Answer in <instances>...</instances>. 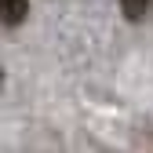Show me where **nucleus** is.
I'll return each instance as SVG.
<instances>
[{"label":"nucleus","mask_w":153,"mask_h":153,"mask_svg":"<svg viewBox=\"0 0 153 153\" xmlns=\"http://www.w3.org/2000/svg\"><path fill=\"white\" fill-rule=\"evenodd\" d=\"M26 11H29L26 0H4V26H18L26 18Z\"/></svg>","instance_id":"nucleus-1"},{"label":"nucleus","mask_w":153,"mask_h":153,"mask_svg":"<svg viewBox=\"0 0 153 153\" xmlns=\"http://www.w3.org/2000/svg\"><path fill=\"white\" fill-rule=\"evenodd\" d=\"M149 7V0H120V11L135 22V18H142V11Z\"/></svg>","instance_id":"nucleus-2"}]
</instances>
